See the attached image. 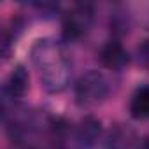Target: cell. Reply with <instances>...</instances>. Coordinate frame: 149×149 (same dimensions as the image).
Wrapping results in <instances>:
<instances>
[{
	"mask_svg": "<svg viewBox=\"0 0 149 149\" xmlns=\"http://www.w3.org/2000/svg\"><path fill=\"white\" fill-rule=\"evenodd\" d=\"M28 90H30V74L25 65H16L6 79L4 95L6 98H11L14 102V100L25 98Z\"/></svg>",
	"mask_w": 149,
	"mask_h": 149,
	"instance_id": "cell-5",
	"label": "cell"
},
{
	"mask_svg": "<svg viewBox=\"0 0 149 149\" xmlns=\"http://www.w3.org/2000/svg\"><path fill=\"white\" fill-rule=\"evenodd\" d=\"M137 54H139V61H140L146 68H149V40H146L144 44L139 46Z\"/></svg>",
	"mask_w": 149,
	"mask_h": 149,
	"instance_id": "cell-9",
	"label": "cell"
},
{
	"mask_svg": "<svg viewBox=\"0 0 149 149\" xmlns=\"http://www.w3.org/2000/svg\"><path fill=\"white\" fill-rule=\"evenodd\" d=\"M100 61L109 70H123L128 65V53L118 40H109L100 49Z\"/></svg>",
	"mask_w": 149,
	"mask_h": 149,
	"instance_id": "cell-7",
	"label": "cell"
},
{
	"mask_svg": "<svg viewBox=\"0 0 149 149\" xmlns=\"http://www.w3.org/2000/svg\"><path fill=\"white\" fill-rule=\"evenodd\" d=\"M95 21V9L91 4H74L63 14V39L79 40L84 37Z\"/></svg>",
	"mask_w": 149,
	"mask_h": 149,
	"instance_id": "cell-3",
	"label": "cell"
},
{
	"mask_svg": "<svg viewBox=\"0 0 149 149\" xmlns=\"http://www.w3.org/2000/svg\"><path fill=\"white\" fill-rule=\"evenodd\" d=\"M102 137V121L91 114L84 116L74 130V140L79 149H93Z\"/></svg>",
	"mask_w": 149,
	"mask_h": 149,
	"instance_id": "cell-4",
	"label": "cell"
},
{
	"mask_svg": "<svg viewBox=\"0 0 149 149\" xmlns=\"http://www.w3.org/2000/svg\"><path fill=\"white\" fill-rule=\"evenodd\" d=\"M32 63L39 74L42 88L47 93H61L72 76V63L67 47L54 37L37 39L30 49Z\"/></svg>",
	"mask_w": 149,
	"mask_h": 149,
	"instance_id": "cell-1",
	"label": "cell"
},
{
	"mask_svg": "<svg viewBox=\"0 0 149 149\" xmlns=\"http://www.w3.org/2000/svg\"><path fill=\"white\" fill-rule=\"evenodd\" d=\"M140 137L130 125H116L107 137V149H140Z\"/></svg>",
	"mask_w": 149,
	"mask_h": 149,
	"instance_id": "cell-6",
	"label": "cell"
},
{
	"mask_svg": "<svg viewBox=\"0 0 149 149\" xmlns=\"http://www.w3.org/2000/svg\"><path fill=\"white\" fill-rule=\"evenodd\" d=\"M128 109L133 119H149V84H142L133 91Z\"/></svg>",
	"mask_w": 149,
	"mask_h": 149,
	"instance_id": "cell-8",
	"label": "cell"
},
{
	"mask_svg": "<svg viewBox=\"0 0 149 149\" xmlns=\"http://www.w3.org/2000/svg\"><path fill=\"white\" fill-rule=\"evenodd\" d=\"M112 93V83L109 76L102 70H88L77 79L74 88L77 105L84 109H91L102 105Z\"/></svg>",
	"mask_w": 149,
	"mask_h": 149,
	"instance_id": "cell-2",
	"label": "cell"
},
{
	"mask_svg": "<svg viewBox=\"0 0 149 149\" xmlns=\"http://www.w3.org/2000/svg\"><path fill=\"white\" fill-rule=\"evenodd\" d=\"M140 149H149V137H146L140 144Z\"/></svg>",
	"mask_w": 149,
	"mask_h": 149,
	"instance_id": "cell-10",
	"label": "cell"
}]
</instances>
